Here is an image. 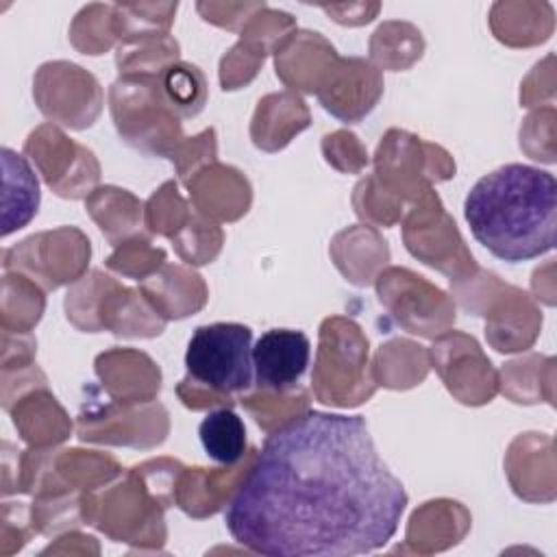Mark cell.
<instances>
[{
  "label": "cell",
  "instance_id": "cell-2",
  "mask_svg": "<svg viewBox=\"0 0 557 557\" xmlns=\"http://www.w3.org/2000/svg\"><path fill=\"white\" fill-rule=\"evenodd\" d=\"M463 218L496 259L520 263L542 257L555 248L557 181L546 170L505 163L470 187Z\"/></svg>",
  "mask_w": 557,
  "mask_h": 557
},
{
  "label": "cell",
  "instance_id": "cell-5",
  "mask_svg": "<svg viewBox=\"0 0 557 557\" xmlns=\"http://www.w3.org/2000/svg\"><path fill=\"white\" fill-rule=\"evenodd\" d=\"M4 228L2 235H9L15 228H22L37 211L39 205V183L24 157L4 148Z\"/></svg>",
  "mask_w": 557,
  "mask_h": 557
},
{
  "label": "cell",
  "instance_id": "cell-1",
  "mask_svg": "<svg viewBox=\"0 0 557 557\" xmlns=\"http://www.w3.org/2000/svg\"><path fill=\"white\" fill-rule=\"evenodd\" d=\"M407 507L361 416L309 409L274 429L224 509L231 537L268 557L383 548Z\"/></svg>",
  "mask_w": 557,
  "mask_h": 557
},
{
  "label": "cell",
  "instance_id": "cell-4",
  "mask_svg": "<svg viewBox=\"0 0 557 557\" xmlns=\"http://www.w3.org/2000/svg\"><path fill=\"white\" fill-rule=\"evenodd\" d=\"M311 344L302 331L272 329L252 346V368L259 387L283 392L300 381L309 366Z\"/></svg>",
  "mask_w": 557,
  "mask_h": 557
},
{
  "label": "cell",
  "instance_id": "cell-6",
  "mask_svg": "<svg viewBox=\"0 0 557 557\" xmlns=\"http://www.w3.org/2000/svg\"><path fill=\"white\" fill-rule=\"evenodd\" d=\"M198 437L205 453L222 466H235L246 450V429L231 409L209 411L198 424Z\"/></svg>",
  "mask_w": 557,
  "mask_h": 557
},
{
  "label": "cell",
  "instance_id": "cell-3",
  "mask_svg": "<svg viewBox=\"0 0 557 557\" xmlns=\"http://www.w3.org/2000/svg\"><path fill=\"white\" fill-rule=\"evenodd\" d=\"M185 368L196 381L218 392L248 389L255 376L252 331L239 322L198 326L185 350Z\"/></svg>",
  "mask_w": 557,
  "mask_h": 557
}]
</instances>
